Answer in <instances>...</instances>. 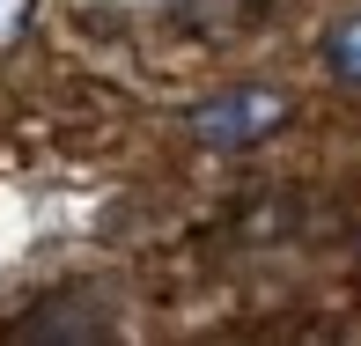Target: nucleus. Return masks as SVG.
<instances>
[{"instance_id":"nucleus-1","label":"nucleus","mask_w":361,"mask_h":346,"mask_svg":"<svg viewBox=\"0 0 361 346\" xmlns=\"http://www.w3.org/2000/svg\"><path fill=\"white\" fill-rule=\"evenodd\" d=\"M288 111L295 104L281 89H228V96H214V104L192 111V133H200L207 147H258L266 133L288 125Z\"/></svg>"},{"instance_id":"nucleus-2","label":"nucleus","mask_w":361,"mask_h":346,"mask_svg":"<svg viewBox=\"0 0 361 346\" xmlns=\"http://www.w3.org/2000/svg\"><path fill=\"white\" fill-rule=\"evenodd\" d=\"M15 346H89V339H111V309L96 302V288H67V295H44L37 309H23V317L8 324Z\"/></svg>"},{"instance_id":"nucleus-3","label":"nucleus","mask_w":361,"mask_h":346,"mask_svg":"<svg viewBox=\"0 0 361 346\" xmlns=\"http://www.w3.org/2000/svg\"><path fill=\"white\" fill-rule=\"evenodd\" d=\"M324 59H332V74L347 81V89H361V15H347V23L324 37Z\"/></svg>"},{"instance_id":"nucleus-4","label":"nucleus","mask_w":361,"mask_h":346,"mask_svg":"<svg viewBox=\"0 0 361 346\" xmlns=\"http://www.w3.org/2000/svg\"><path fill=\"white\" fill-rule=\"evenodd\" d=\"M30 37V0H0V44H23Z\"/></svg>"}]
</instances>
